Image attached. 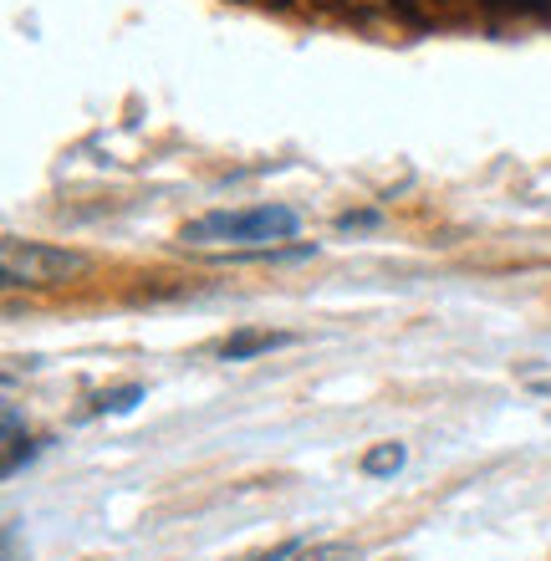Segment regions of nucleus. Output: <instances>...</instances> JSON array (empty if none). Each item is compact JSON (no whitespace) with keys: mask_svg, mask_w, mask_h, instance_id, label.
<instances>
[{"mask_svg":"<svg viewBox=\"0 0 551 561\" xmlns=\"http://www.w3.org/2000/svg\"><path fill=\"white\" fill-rule=\"evenodd\" d=\"M301 230V215L291 205H255V209H209L199 220L184 225V240L190 245H215V240H230V245H276V240H291Z\"/></svg>","mask_w":551,"mask_h":561,"instance_id":"1","label":"nucleus"},{"mask_svg":"<svg viewBox=\"0 0 551 561\" xmlns=\"http://www.w3.org/2000/svg\"><path fill=\"white\" fill-rule=\"evenodd\" d=\"M88 271V255L82 251H67V245H46V240H21V236H5L0 240V276L11 291L21 286H61Z\"/></svg>","mask_w":551,"mask_h":561,"instance_id":"2","label":"nucleus"},{"mask_svg":"<svg viewBox=\"0 0 551 561\" xmlns=\"http://www.w3.org/2000/svg\"><path fill=\"white\" fill-rule=\"evenodd\" d=\"M291 342H297V332H271V327H240V332H230V337L220 342V357H225V363H251V357L276 353V347H291Z\"/></svg>","mask_w":551,"mask_h":561,"instance_id":"3","label":"nucleus"},{"mask_svg":"<svg viewBox=\"0 0 551 561\" xmlns=\"http://www.w3.org/2000/svg\"><path fill=\"white\" fill-rule=\"evenodd\" d=\"M403 459H409V449L403 444H372L368 455H363V474L368 480H383V474H399Z\"/></svg>","mask_w":551,"mask_h":561,"instance_id":"4","label":"nucleus"},{"mask_svg":"<svg viewBox=\"0 0 551 561\" xmlns=\"http://www.w3.org/2000/svg\"><path fill=\"white\" fill-rule=\"evenodd\" d=\"M138 403H144V383H123V388H113V393H97L92 414H134Z\"/></svg>","mask_w":551,"mask_h":561,"instance_id":"5","label":"nucleus"},{"mask_svg":"<svg viewBox=\"0 0 551 561\" xmlns=\"http://www.w3.org/2000/svg\"><path fill=\"white\" fill-rule=\"evenodd\" d=\"M307 561H353V547H347V541H332V547H317Z\"/></svg>","mask_w":551,"mask_h":561,"instance_id":"6","label":"nucleus"},{"mask_svg":"<svg viewBox=\"0 0 551 561\" xmlns=\"http://www.w3.org/2000/svg\"><path fill=\"white\" fill-rule=\"evenodd\" d=\"M378 225V215H337V230H368Z\"/></svg>","mask_w":551,"mask_h":561,"instance_id":"7","label":"nucleus"},{"mask_svg":"<svg viewBox=\"0 0 551 561\" xmlns=\"http://www.w3.org/2000/svg\"><path fill=\"white\" fill-rule=\"evenodd\" d=\"M301 551V541H282L276 551H266V557H255V561H286V557H297Z\"/></svg>","mask_w":551,"mask_h":561,"instance_id":"8","label":"nucleus"}]
</instances>
